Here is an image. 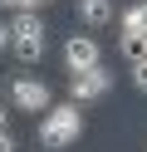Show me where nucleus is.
<instances>
[{
    "instance_id": "obj_10",
    "label": "nucleus",
    "mask_w": 147,
    "mask_h": 152,
    "mask_svg": "<svg viewBox=\"0 0 147 152\" xmlns=\"http://www.w3.org/2000/svg\"><path fill=\"white\" fill-rule=\"evenodd\" d=\"M0 10H34V0H0Z\"/></svg>"
},
{
    "instance_id": "obj_7",
    "label": "nucleus",
    "mask_w": 147,
    "mask_h": 152,
    "mask_svg": "<svg viewBox=\"0 0 147 152\" xmlns=\"http://www.w3.org/2000/svg\"><path fill=\"white\" fill-rule=\"evenodd\" d=\"M118 25H123V34H147V0L127 5V10L118 15Z\"/></svg>"
},
{
    "instance_id": "obj_14",
    "label": "nucleus",
    "mask_w": 147,
    "mask_h": 152,
    "mask_svg": "<svg viewBox=\"0 0 147 152\" xmlns=\"http://www.w3.org/2000/svg\"><path fill=\"white\" fill-rule=\"evenodd\" d=\"M34 5H49V0H34Z\"/></svg>"
},
{
    "instance_id": "obj_13",
    "label": "nucleus",
    "mask_w": 147,
    "mask_h": 152,
    "mask_svg": "<svg viewBox=\"0 0 147 152\" xmlns=\"http://www.w3.org/2000/svg\"><path fill=\"white\" fill-rule=\"evenodd\" d=\"M10 128V113H5V103H0V132H5Z\"/></svg>"
},
{
    "instance_id": "obj_6",
    "label": "nucleus",
    "mask_w": 147,
    "mask_h": 152,
    "mask_svg": "<svg viewBox=\"0 0 147 152\" xmlns=\"http://www.w3.org/2000/svg\"><path fill=\"white\" fill-rule=\"evenodd\" d=\"M78 20L88 30H103V25L118 20V10H113V0H78Z\"/></svg>"
},
{
    "instance_id": "obj_12",
    "label": "nucleus",
    "mask_w": 147,
    "mask_h": 152,
    "mask_svg": "<svg viewBox=\"0 0 147 152\" xmlns=\"http://www.w3.org/2000/svg\"><path fill=\"white\" fill-rule=\"evenodd\" d=\"M0 152H15V137H10V128L0 132Z\"/></svg>"
},
{
    "instance_id": "obj_1",
    "label": "nucleus",
    "mask_w": 147,
    "mask_h": 152,
    "mask_svg": "<svg viewBox=\"0 0 147 152\" xmlns=\"http://www.w3.org/2000/svg\"><path fill=\"white\" fill-rule=\"evenodd\" d=\"M83 137V108L78 103H49L44 108V118H39V142L44 147H69V142H78Z\"/></svg>"
},
{
    "instance_id": "obj_2",
    "label": "nucleus",
    "mask_w": 147,
    "mask_h": 152,
    "mask_svg": "<svg viewBox=\"0 0 147 152\" xmlns=\"http://www.w3.org/2000/svg\"><path fill=\"white\" fill-rule=\"evenodd\" d=\"M10 49L25 64L44 59V20H39L34 10H15V20H10Z\"/></svg>"
},
{
    "instance_id": "obj_11",
    "label": "nucleus",
    "mask_w": 147,
    "mask_h": 152,
    "mask_svg": "<svg viewBox=\"0 0 147 152\" xmlns=\"http://www.w3.org/2000/svg\"><path fill=\"white\" fill-rule=\"evenodd\" d=\"M0 49H10V20H0Z\"/></svg>"
},
{
    "instance_id": "obj_4",
    "label": "nucleus",
    "mask_w": 147,
    "mask_h": 152,
    "mask_svg": "<svg viewBox=\"0 0 147 152\" xmlns=\"http://www.w3.org/2000/svg\"><path fill=\"white\" fill-rule=\"evenodd\" d=\"M113 88V74L98 64V69H83V74H74L69 79V103H93V98H103V93Z\"/></svg>"
},
{
    "instance_id": "obj_9",
    "label": "nucleus",
    "mask_w": 147,
    "mask_h": 152,
    "mask_svg": "<svg viewBox=\"0 0 147 152\" xmlns=\"http://www.w3.org/2000/svg\"><path fill=\"white\" fill-rule=\"evenodd\" d=\"M132 88H137V93H147V59H137V64H132Z\"/></svg>"
},
{
    "instance_id": "obj_8",
    "label": "nucleus",
    "mask_w": 147,
    "mask_h": 152,
    "mask_svg": "<svg viewBox=\"0 0 147 152\" xmlns=\"http://www.w3.org/2000/svg\"><path fill=\"white\" fill-rule=\"evenodd\" d=\"M118 54H123L127 64L147 59V34H123V39H118Z\"/></svg>"
},
{
    "instance_id": "obj_3",
    "label": "nucleus",
    "mask_w": 147,
    "mask_h": 152,
    "mask_svg": "<svg viewBox=\"0 0 147 152\" xmlns=\"http://www.w3.org/2000/svg\"><path fill=\"white\" fill-rule=\"evenodd\" d=\"M10 103H15L20 113H44L49 103H54V88H49L44 79H10Z\"/></svg>"
},
{
    "instance_id": "obj_5",
    "label": "nucleus",
    "mask_w": 147,
    "mask_h": 152,
    "mask_svg": "<svg viewBox=\"0 0 147 152\" xmlns=\"http://www.w3.org/2000/svg\"><path fill=\"white\" fill-rule=\"evenodd\" d=\"M64 64H69V74L98 69V64H103V49H98V39H93V34H74V39H64Z\"/></svg>"
}]
</instances>
